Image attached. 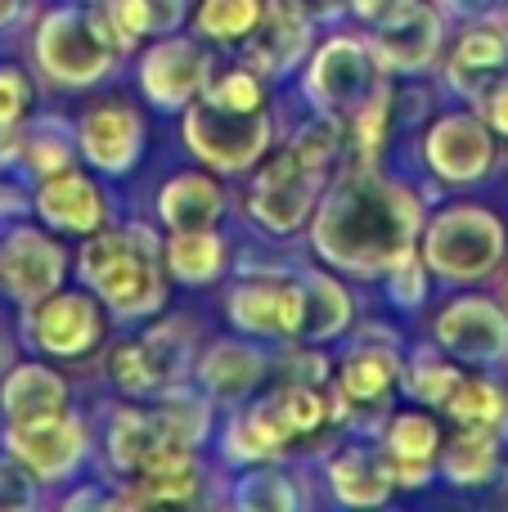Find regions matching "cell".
<instances>
[{
	"instance_id": "cell-32",
	"label": "cell",
	"mask_w": 508,
	"mask_h": 512,
	"mask_svg": "<svg viewBox=\"0 0 508 512\" xmlns=\"http://www.w3.org/2000/svg\"><path fill=\"white\" fill-rule=\"evenodd\" d=\"M437 450H441V432H437V423H432V414L405 409V414L392 418V427H387V454H392V459L432 463Z\"/></svg>"
},
{
	"instance_id": "cell-4",
	"label": "cell",
	"mask_w": 508,
	"mask_h": 512,
	"mask_svg": "<svg viewBox=\"0 0 508 512\" xmlns=\"http://www.w3.org/2000/svg\"><path fill=\"white\" fill-rule=\"evenodd\" d=\"M36 59L63 86H90L113 68V41L104 36L95 9H54L36 32Z\"/></svg>"
},
{
	"instance_id": "cell-43",
	"label": "cell",
	"mask_w": 508,
	"mask_h": 512,
	"mask_svg": "<svg viewBox=\"0 0 508 512\" xmlns=\"http://www.w3.org/2000/svg\"><path fill=\"white\" fill-rule=\"evenodd\" d=\"M27 167H36V171H63L68 167V144L63 140H54V135H41V140H27Z\"/></svg>"
},
{
	"instance_id": "cell-5",
	"label": "cell",
	"mask_w": 508,
	"mask_h": 512,
	"mask_svg": "<svg viewBox=\"0 0 508 512\" xmlns=\"http://www.w3.org/2000/svg\"><path fill=\"white\" fill-rule=\"evenodd\" d=\"M185 144L216 171H243L266 153L270 144V122L261 108L239 113V108H221L212 99L194 104L185 113Z\"/></svg>"
},
{
	"instance_id": "cell-1",
	"label": "cell",
	"mask_w": 508,
	"mask_h": 512,
	"mask_svg": "<svg viewBox=\"0 0 508 512\" xmlns=\"http://www.w3.org/2000/svg\"><path fill=\"white\" fill-rule=\"evenodd\" d=\"M419 225L423 207L410 189L387 185L356 167L324 198L320 221H315V252L356 274L392 270L396 261L414 256Z\"/></svg>"
},
{
	"instance_id": "cell-49",
	"label": "cell",
	"mask_w": 508,
	"mask_h": 512,
	"mask_svg": "<svg viewBox=\"0 0 508 512\" xmlns=\"http://www.w3.org/2000/svg\"><path fill=\"white\" fill-rule=\"evenodd\" d=\"M5 203H9V198H5V189H0V207H5Z\"/></svg>"
},
{
	"instance_id": "cell-25",
	"label": "cell",
	"mask_w": 508,
	"mask_h": 512,
	"mask_svg": "<svg viewBox=\"0 0 508 512\" xmlns=\"http://www.w3.org/2000/svg\"><path fill=\"white\" fill-rule=\"evenodd\" d=\"M329 486L342 504L351 508H369L383 504L392 477H387V454H369V450H347L329 463Z\"/></svg>"
},
{
	"instance_id": "cell-29",
	"label": "cell",
	"mask_w": 508,
	"mask_h": 512,
	"mask_svg": "<svg viewBox=\"0 0 508 512\" xmlns=\"http://www.w3.org/2000/svg\"><path fill=\"white\" fill-rule=\"evenodd\" d=\"M446 414L459 427H491V432H508V396L491 378H459L455 396L446 400Z\"/></svg>"
},
{
	"instance_id": "cell-45",
	"label": "cell",
	"mask_w": 508,
	"mask_h": 512,
	"mask_svg": "<svg viewBox=\"0 0 508 512\" xmlns=\"http://www.w3.org/2000/svg\"><path fill=\"white\" fill-rule=\"evenodd\" d=\"M486 122H491L500 135H508V81L486 90Z\"/></svg>"
},
{
	"instance_id": "cell-38",
	"label": "cell",
	"mask_w": 508,
	"mask_h": 512,
	"mask_svg": "<svg viewBox=\"0 0 508 512\" xmlns=\"http://www.w3.org/2000/svg\"><path fill=\"white\" fill-rule=\"evenodd\" d=\"M203 99H212V104H221V108H239V113H252V108L266 104V90H261V77H257V72H230V77H221L216 86H207Z\"/></svg>"
},
{
	"instance_id": "cell-24",
	"label": "cell",
	"mask_w": 508,
	"mask_h": 512,
	"mask_svg": "<svg viewBox=\"0 0 508 512\" xmlns=\"http://www.w3.org/2000/svg\"><path fill=\"white\" fill-rule=\"evenodd\" d=\"M441 454V477L455 486H482L500 472V432L491 427H459Z\"/></svg>"
},
{
	"instance_id": "cell-16",
	"label": "cell",
	"mask_w": 508,
	"mask_h": 512,
	"mask_svg": "<svg viewBox=\"0 0 508 512\" xmlns=\"http://www.w3.org/2000/svg\"><path fill=\"white\" fill-rule=\"evenodd\" d=\"M140 86L158 108H185L207 90V54L194 41H162L144 54Z\"/></svg>"
},
{
	"instance_id": "cell-39",
	"label": "cell",
	"mask_w": 508,
	"mask_h": 512,
	"mask_svg": "<svg viewBox=\"0 0 508 512\" xmlns=\"http://www.w3.org/2000/svg\"><path fill=\"white\" fill-rule=\"evenodd\" d=\"M293 153L302 162H311V167H329V158L338 153V117H320V122H311L302 135L293 140Z\"/></svg>"
},
{
	"instance_id": "cell-37",
	"label": "cell",
	"mask_w": 508,
	"mask_h": 512,
	"mask_svg": "<svg viewBox=\"0 0 508 512\" xmlns=\"http://www.w3.org/2000/svg\"><path fill=\"white\" fill-rule=\"evenodd\" d=\"M104 23H108V36H113L117 50H131L144 32H153V18H149L144 0H108Z\"/></svg>"
},
{
	"instance_id": "cell-3",
	"label": "cell",
	"mask_w": 508,
	"mask_h": 512,
	"mask_svg": "<svg viewBox=\"0 0 508 512\" xmlns=\"http://www.w3.org/2000/svg\"><path fill=\"white\" fill-rule=\"evenodd\" d=\"M428 265L446 279H482V274L495 270V261L504 256V230L486 207H446L437 221L428 225Z\"/></svg>"
},
{
	"instance_id": "cell-33",
	"label": "cell",
	"mask_w": 508,
	"mask_h": 512,
	"mask_svg": "<svg viewBox=\"0 0 508 512\" xmlns=\"http://www.w3.org/2000/svg\"><path fill=\"white\" fill-rule=\"evenodd\" d=\"M261 23V0H203L198 5V27L212 41H239Z\"/></svg>"
},
{
	"instance_id": "cell-48",
	"label": "cell",
	"mask_w": 508,
	"mask_h": 512,
	"mask_svg": "<svg viewBox=\"0 0 508 512\" xmlns=\"http://www.w3.org/2000/svg\"><path fill=\"white\" fill-rule=\"evenodd\" d=\"M14 9H18V0H0V23H9V18H14Z\"/></svg>"
},
{
	"instance_id": "cell-30",
	"label": "cell",
	"mask_w": 508,
	"mask_h": 512,
	"mask_svg": "<svg viewBox=\"0 0 508 512\" xmlns=\"http://www.w3.org/2000/svg\"><path fill=\"white\" fill-rule=\"evenodd\" d=\"M302 288H306V328L302 337H338L342 328L351 324V297L338 279L329 274H302Z\"/></svg>"
},
{
	"instance_id": "cell-23",
	"label": "cell",
	"mask_w": 508,
	"mask_h": 512,
	"mask_svg": "<svg viewBox=\"0 0 508 512\" xmlns=\"http://www.w3.org/2000/svg\"><path fill=\"white\" fill-rule=\"evenodd\" d=\"M158 212L171 230H212L216 216L225 212V194L207 176H176L162 189Z\"/></svg>"
},
{
	"instance_id": "cell-13",
	"label": "cell",
	"mask_w": 508,
	"mask_h": 512,
	"mask_svg": "<svg viewBox=\"0 0 508 512\" xmlns=\"http://www.w3.org/2000/svg\"><path fill=\"white\" fill-rule=\"evenodd\" d=\"M495 140L491 126L473 113H446L428 131V167L450 185H473L491 171Z\"/></svg>"
},
{
	"instance_id": "cell-47",
	"label": "cell",
	"mask_w": 508,
	"mask_h": 512,
	"mask_svg": "<svg viewBox=\"0 0 508 512\" xmlns=\"http://www.w3.org/2000/svg\"><path fill=\"white\" fill-rule=\"evenodd\" d=\"M392 5H396V0H356V9H360L365 18H383Z\"/></svg>"
},
{
	"instance_id": "cell-34",
	"label": "cell",
	"mask_w": 508,
	"mask_h": 512,
	"mask_svg": "<svg viewBox=\"0 0 508 512\" xmlns=\"http://www.w3.org/2000/svg\"><path fill=\"white\" fill-rule=\"evenodd\" d=\"M459 378H464V373H459L455 364L437 360V355H419V360H414V369L405 373V387H410V396L419 400V405L446 409V400L455 396Z\"/></svg>"
},
{
	"instance_id": "cell-8",
	"label": "cell",
	"mask_w": 508,
	"mask_h": 512,
	"mask_svg": "<svg viewBox=\"0 0 508 512\" xmlns=\"http://www.w3.org/2000/svg\"><path fill=\"white\" fill-rule=\"evenodd\" d=\"M374 77H378V50L369 54L365 41L333 36L311 68V99L324 104L329 113H351V108H360L374 95Z\"/></svg>"
},
{
	"instance_id": "cell-12",
	"label": "cell",
	"mask_w": 508,
	"mask_h": 512,
	"mask_svg": "<svg viewBox=\"0 0 508 512\" xmlns=\"http://www.w3.org/2000/svg\"><path fill=\"white\" fill-rule=\"evenodd\" d=\"M441 351H450L455 360L468 364H491L508 351V319L495 301L486 297H459L432 324Z\"/></svg>"
},
{
	"instance_id": "cell-36",
	"label": "cell",
	"mask_w": 508,
	"mask_h": 512,
	"mask_svg": "<svg viewBox=\"0 0 508 512\" xmlns=\"http://www.w3.org/2000/svg\"><path fill=\"white\" fill-rule=\"evenodd\" d=\"M239 499L243 508H266V512H279V508H293L297 504V490L288 486L284 472H248L239 481Z\"/></svg>"
},
{
	"instance_id": "cell-2",
	"label": "cell",
	"mask_w": 508,
	"mask_h": 512,
	"mask_svg": "<svg viewBox=\"0 0 508 512\" xmlns=\"http://www.w3.org/2000/svg\"><path fill=\"white\" fill-rule=\"evenodd\" d=\"M81 274L117 315H149L162 306V270L158 239L140 225L131 230H95L81 252Z\"/></svg>"
},
{
	"instance_id": "cell-21",
	"label": "cell",
	"mask_w": 508,
	"mask_h": 512,
	"mask_svg": "<svg viewBox=\"0 0 508 512\" xmlns=\"http://www.w3.org/2000/svg\"><path fill=\"white\" fill-rule=\"evenodd\" d=\"M0 405H5L9 423H36V418H54L68 409V382L45 364H23L5 378L0 387Z\"/></svg>"
},
{
	"instance_id": "cell-9",
	"label": "cell",
	"mask_w": 508,
	"mask_h": 512,
	"mask_svg": "<svg viewBox=\"0 0 508 512\" xmlns=\"http://www.w3.org/2000/svg\"><path fill=\"white\" fill-rule=\"evenodd\" d=\"M9 454L23 463L32 477L41 481H59L86 454V427L63 409L54 418H36V423H9Z\"/></svg>"
},
{
	"instance_id": "cell-14",
	"label": "cell",
	"mask_w": 508,
	"mask_h": 512,
	"mask_svg": "<svg viewBox=\"0 0 508 512\" xmlns=\"http://www.w3.org/2000/svg\"><path fill=\"white\" fill-rule=\"evenodd\" d=\"M189 346L180 337V328H153L140 342H126L113 351V382L126 396H149L162 391L185 373Z\"/></svg>"
},
{
	"instance_id": "cell-35",
	"label": "cell",
	"mask_w": 508,
	"mask_h": 512,
	"mask_svg": "<svg viewBox=\"0 0 508 512\" xmlns=\"http://www.w3.org/2000/svg\"><path fill=\"white\" fill-rule=\"evenodd\" d=\"M153 414H158V423H162V432H167L171 445H189V450H194L207 432V405L194 396H180V391L162 400V409H153Z\"/></svg>"
},
{
	"instance_id": "cell-42",
	"label": "cell",
	"mask_w": 508,
	"mask_h": 512,
	"mask_svg": "<svg viewBox=\"0 0 508 512\" xmlns=\"http://www.w3.org/2000/svg\"><path fill=\"white\" fill-rule=\"evenodd\" d=\"M423 288H428V279H423V270L414 265V256H405V261L392 265V297L401 301V306H419Z\"/></svg>"
},
{
	"instance_id": "cell-18",
	"label": "cell",
	"mask_w": 508,
	"mask_h": 512,
	"mask_svg": "<svg viewBox=\"0 0 508 512\" xmlns=\"http://www.w3.org/2000/svg\"><path fill=\"white\" fill-rule=\"evenodd\" d=\"M36 212L54 230H72V234L104 230V198H99V189L68 167L45 176V185L36 189Z\"/></svg>"
},
{
	"instance_id": "cell-31",
	"label": "cell",
	"mask_w": 508,
	"mask_h": 512,
	"mask_svg": "<svg viewBox=\"0 0 508 512\" xmlns=\"http://www.w3.org/2000/svg\"><path fill=\"white\" fill-rule=\"evenodd\" d=\"M338 382H342V391H347V400H356V405H378V400L387 396V387L396 382V355L378 351V346H365V351L342 360Z\"/></svg>"
},
{
	"instance_id": "cell-7",
	"label": "cell",
	"mask_w": 508,
	"mask_h": 512,
	"mask_svg": "<svg viewBox=\"0 0 508 512\" xmlns=\"http://www.w3.org/2000/svg\"><path fill=\"white\" fill-rule=\"evenodd\" d=\"M230 319L239 333L257 337H302L306 288L302 279H248L230 292Z\"/></svg>"
},
{
	"instance_id": "cell-27",
	"label": "cell",
	"mask_w": 508,
	"mask_h": 512,
	"mask_svg": "<svg viewBox=\"0 0 508 512\" xmlns=\"http://www.w3.org/2000/svg\"><path fill=\"white\" fill-rule=\"evenodd\" d=\"M167 432H162L158 414H140V409H122L108 432V454H113L117 472H140L158 450H167ZM189 450V445H185Z\"/></svg>"
},
{
	"instance_id": "cell-46",
	"label": "cell",
	"mask_w": 508,
	"mask_h": 512,
	"mask_svg": "<svg viewBox=\"0 0 508 512\" xmlns=\"http://www.w3.org/2000/svg\"><path fill=\"white\" fill-rule=\"evenodd\" d=\"M486 5H491V0H441L446 14H482Z\"/></svg>"
},
{
	"instance_id": "cell-10",
	"label": "cell",
	"mask_w": 508,
	"mask_h": 512,
	"mask_svg": "<svg viewBox=\"0 0 508 512\" xmlns=\"http://www.w3.org/2000/svg\"><path fill=\"white\" fill-rule=\"evenodd\" d=\"M63 270H68L63 248L32 225H18L0 239V283L14 301H27V306L41 301L63 283Z\"/></svg>"
},
{
	"instance_id": "cell-44",
	"label": "cell",
	"mask_w": 508,
	"mask_h": 512,
	"mask_svg": "<svg viewBox=\"0 0 508 512\" xmlns=\"http://www.w3.org/2000/svg\"><path fill=\"white\" fill-rule=\"evenodd\" d=\"M153 18V32H171V27L185 18V0H144Z\"/></svg>"
},
{
	"instance_id": "cell-20",
	"label": "cell",
	"mask_w": 508,
	"mask_h": 512,
	"mask_svg": "<svg viewBox=\"0 0 508 512\" xmlns=\"http://www.w3.org/2000/svg\"><path fill=\"white\" fill-rule=\"evenodd\" d=\"M257 27L261 36L248 54L257 72H284L306 54V14L297 0H266Z\"/></svg>"
},
{
	"instance_id": "cell-40",
	"label": "cell",
	"mask_w": 508,
	"mask_h": 512,
	"mask_svg": "<svg viewBox=\"0 0 508 512\" xmlns=\"http://www.w3.org/2000/svg\"><path fill=\"white\" fill-rule=\"evenodd\" d=\"M32 499H36L32 472H27L14 454H9V459H0V512H5V508H27Z\"/></svg>"
},
{
	"instance_id": "cell-6",
	"label": "cell",
	"mask_w": 508,
	"mask_h": 512,
	"mask_svg": "<svg viewBox=\"0 0 508 512\" xmlns=\"http://www.w3.org/2000/svg\"><path fill=\"white\" fill-rule=\"evenodd\" d=\"M320 180H324V171L302 162L293 149L279 153L275 162H266L257 171V180H252V198H248L261 230H270V234L302 230V221L311 216L315 198H320Z\"/></svg>"
},
{
	"instance_id": "cell-17",
	"label": "cell",
	"mask_w": 508,
	"mask_h": 512,
	"mask_svg": "<svg viewBox=\"0 0 508 512\" xmlns=\"http://www.w3.org/2000/svg\"><path fill=\"white\" fill-rule=\"evenodd\" d=\"M144 149V122L126 104H99L81 117V153L99 171H126Z\"/></svg>"
},
{
	"instance_id": "cell-11",
	"label": "cell",
	"mask_w": 508,
	"mask_h": 512,
	"mask_svg": "<svg viewBox=\"0 0 508 512\" xmlns=\"http://www.w3.org/2000/svg\"><path fill=\"white\" fill-rule=\"evenodd\" d=\"M27 333L50 355H86V351H95L99 337H104V319H99L95 297L54 288V292H45L41 301H32Z\"/></svg>"
},
{
	"instance_id": "cell-50",
	"label": "cell",
	"mask_w": 508,
	"mask_h": 512,
	"mask_svg": "<svg viewBox=\"0 0 508 512\" xmlns=\"http://www.w3.org/2000/svg\"><path fill=\"white\" fill-rule=\"evenodd\" d=\"M5 131H9V126H5V122H0V140H5Z\"/></svg>"
},
{
	"instance_id": "cell-26",
	"label": "cell",
	"mask_w": 508,
	"mask_h": 512,
	"mask_svg": "<svg viewBox=\"0 0 508 512\" xmlns=\"http://www.w3.org/2000/svg\"><path fill=\"white\" fill-rule=\"evenodd\" d=\"M203 387L212 391V396L221 400H239L248 396L252 387L261 382V373H266V360H261L252 346L243 342H216L212 351L203 355Z\"/></svg>"
},
{
	"instance_id": "cell-41",
	"label": "cell",
	"mask_w": 508,
	"mask_h": 512,
	"mask_svg": "<svg viewBox=\"0 0 508 512\" xmlns=\"http://www.w3.org/2000/svg\"><path fill=\"white\" fill-rule=\"evenodd\" d=\"M27 77L18 68H0V122L5 126H14L18 117H23V108H27Z\"/></svg>"
},
{
	"instance_id": "cell-28",
	"label": "cell",
	"mask_w": 508,
	"mask_h": 512,
	"mask_svg": "<svg viewBox=\"0 0 508 512\" xmlns=\"http://www.w3.org/2000/svg\"><path fill=\"white\" fill-rule=\"evenodd\" d=\"M225 265V243L216 230H171L167 239V270L185 283L216 279Z\"/></svg>"
},
{
	"instance_id": "cell-19",
	"label": "cell",
	"mask_w": 508,
	"mask_h": 512,
	"mask_svg": "<svg viewBox=\"0 0 508 512\" xmlns=\"http://www.w3.org/2000/svg\"><path fill=\"white\" fill-rule=\"evenodd\" d=\"M504 68H508V23H482L459 36V45L450 50L446 77L464 95H482V90L495 86V77Z\"/></svg>"
},
{
	"instance_id": "cell-22",
	"label": "cell",
	"mask_w": 508,
	"mask_h": 512,
	"mask_svg": "<svg viewBox=\"0 0 508 512\" xmlns=\"http://www.w3.org/2000/svg\"><path fill=\"white\" fill-rule=\"evenodd\" d=\"M198 486V468H194V454L185 445H167L158 450L140 472H135V486H131V504H189Z\"/></svg>"
},
{
	"instance_id": "cell-51",
	"label": "cell",
	"mask_w": 508,
	"mask_h": 512,
	"mask_svg": "<svg viewBox=\"0 0 508 512\" xmlns=\"http://www.w3.org/2000/svg\"><path fill=\"white\" fill-rule=\"evenodd\" d=\"M0 355H5V351H0Z\"/></svg>"
},
{
	"instance_id": "cell-15",
	"label": "cell",
	"mask_w": 508,
	"mask_h": 512,
	"mask_svg": "<svg viewBox=\"0 0 508 512\" xmlns=\"http://www.w3.org/2000/svg\"><path fill=\"white\" fill-rule=\"evenodd\" d=\"M441 45V14L423 0H396L378 18V59L392 68H428Z\"/></svg>"
}]
</instances>
